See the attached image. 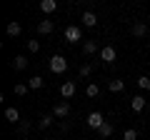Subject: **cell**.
<instances>
[{
	"label": "cell",
	"instance_id": "cell-11",
	"mask_svg": "<svg viewBox=\"0 0 150 140\" xmlns=\"http://www.w3.org/2000/svg\"><path fill=\"white\" fill-rule=\"evenodd\" d=\"M108 88H110V93H123L125 90V83L123 80H110V83H108Z\"/></svg>",
	"mask_w": 150,
	"mask_h": 140
},
{
	"label": "cell",
	"instance_id": "cell-27",
	"mask_svg": "<svg viewBox=\"0 0 150 140\" xmlns=\"http://www.w3.org/2000/svg\"><path fill=\"white\" fill-rule=\"evenodd\" d=\"M148 110H150V105H148Z\"/></svg>",
	"mask_w": 150,
	"mask_h": 140
},
{
	"label": "cell",
	"instance_id": "cell-14",
	"mask_svg": "<svg viewBox=\"0 0 150 140\" xmlns=\"http://www.w3.org/2000/svg\"><path fill=\"white\" fill-rule=\"evenodd\" d=\"M95 50H98L95 40H85V43H83V53H85V55H93Z\"/></svg>",
	"mask_w": 150,
	"mask_h": 140
},
{
	"label": "cell",
	"instance_id": "cell-26",
	"mask_svg": "<svg viewBox=\"0 0 150 140\" xmlns=\"http://www.w3.org/2000/svg\"><path fill=\"white\" fill-rule=\"evenodd\" d=\"M148 90H150V85H148Z\"/></svg>",
	"mask_w": 150,
	"mask_h": 140
},
{
	"label": "cell",
	"instance_id": "cell-7",
	"mask_svg": "<svg viewBox=\"0 0 150 140\" xmlns=\"http://www.w3.org/2000/svg\"><path fill=\"white\" fill-rule=\"evenodd\" d=\"M60 93H63V98H73V95H75V83H73V80L63 83V88H60Z\"/></svg>",
	"mask_w": 150,
	"mask_h": 140
},
{
	"label": "cell",
	"instance_id": "cell-24",
	"mask_svg": "<svg viewBox=\"0 0 150 140\" xmlns=\"http://www.w3.org/2000/svg\"><path fill=\"white\" fill-rule=\"evenodd\" d=\"M90 73H93V65H83V68H80V75L83 78H88Z\"/></svg>",
	"mask_w": 150,
	"mask_h": 140
},
{
	"label": "cell",
	"instance_id": "cell-18",
	"mask_svg": "<svg viewBox=\"0 0 150 140\" xmlns=\"http://www.w3.org/2000/svg\"><path fill=\"white\" fill-rule=\"evenodd\" d=\"M53 120H55V115H53V113H50V115H43L38 125H40V128H50V125H53Z\"/></svg>",
	"mask_w": 150,
	"mask_h": 140
},
{
	"label": "cell",
	"instance_id": "cell-17",
	"mask_svg": "<svg viewBox=\"0 0 150 140\" xmlns=\"http://www.w3.org/2000/svg\"><path fill=\"white\" fill-rule=\"evenodd\" d=\"M145 30H148V28H145L143 23H135V25H133V35H135V38H143Z\"/></svg>",
	"mask_w": 150,
	"mask_h": 140
},
{
	"label": "cell",
	"instance_id": "cell-4",
	"mask_svg": "<svg viewBox=\"0 0 150 140\" xmlns=\"http://www.w3.org/2000/svg\"><path fill=\"white\" fill-rule=\"evenodd\" d=\"M100 60H103V63H115V48H112V45L103 48L100 50Z\"/></svg>",
	"mask_w": 150,
	"mask_h": 140
},
{
	"label": "cell",
	"instance_id": "cell-22",
	"mask_svg": "<svg viewBox=\"0 0 150 140\" xmlns=\"http://www.w3.org/2000/svg\"><path fill=\"white\" fill-rule=\"evenodd\" d=\"M98 133H100L103 138H108V135H112V125H110V123H105V125H103L100 130H98Z\"/></svg>",
	"mask_w": 150,
	"mask_h": 140
},
{
	"label": "cell",
	"instance_id": "cell-5",
	"mask_svg": "<svg viewBox=\"0 0 150 140\" xmlns=\"http://www.w3.org/2000/svg\"><path fill=\"white\" fill-rule=\"evenodd\" d=\"M68 113H70V105H68V103H58V105L53 108V115H55V118H65Z\"/></svg>",
	"mask_w": 150,
	"mask_h": 140
},
{
	"label": "cell",
	"instance_id": "cell-8",
	"mask_svg": "<svg viewBox=\"0 0 150 140\" xmlns=\"http://www.w3.org/2000/svg\"><path fill=\"white\" fill-rule=\"evenodd\" d=\"M130 108H133L135 113H140V110L145 108V98H143V95H135L133 100H130Z\"/></svg>",
	"mask_w": 150,
	"mask_h": 140
},
{
	"label": "cell",
	"instance_id": "cell-2",
	"mask_svg": "<svg viewBox=\"0 0 150 140\" xmlns=\"http://www.w3.org/2000/svg\"><path fill=\"white\" fill-rule=\"evenodd\" d=\"M65 40H68V43H78V40H83V30L78 25H68V28H65Z\"/></svg>",
	"mask_w": 150,
	"mask_h": 140
},
{
	"label": "cell",
	"instance_id": "cell-9",
	"mask_svg": "<svg viewBox=\"0 0 150 140\" xmlns=\"http://www.w3.org/2000/svg\"><path fill=\"white\" fill-rule=\"evenodd\" d=\"M40 10L43 13H55L58 10V3H55V0H43V3H40Z\"/></svg>",
	"mask_w": 150,
	"mask_h": 140
},
{
	"label": "cell",
	"instance_id": "cell-10",
	"mask_svg": "<svg viewBox=\"0 0 150 140\" xmlns=\"http://www.w3.org/2000/svg\"><path fill=\"white\" fill-rule=\"evenodd\" d=\"M53 20H40V25H38V33H43V35H48V33H53Z\"/></svg>",
	"mask_w": 150,
	"mask_h": 140
},
{
	"label": "cell",
	"instance_id": "cell-3",
	"mask_svg": "<svg viewBox=\"0 0 150 140\" xmlns=\"http://www.w3.org/2000/svg\"><path fill=\"white\" fill-rule=\"evenodd\" d=\"M85 123L90 125L93 130H100L103 125H105V118H103V113H98V110H95V113H90V115H88V120H85Z\"/></svg>",
	"mask_w": 150,
	"mask_h": 140
},
{
	"label": "cell",
	"instance_id": "cell-16",
	"mask_svg": "<svg viewBox=\"0 0 150 140\" xmlns=\"http://www.w3.org/2000/svg\"><path fill=\"white\" fill-rule=\"evenodd\" d=\"M5 118H8V123H18V120H20V113H18L15 108H8L5 110Z\"/></svg>",
	"mask_w": 150,
	"mask_h": 140
},
{
	"label": "cell",
	"instance_id": "cell-21",
	"mask_svg": "<svg viewBox=\"0 0 150 140\" xmlns=\"http://www.w3.org/2000/svg\"><path fill=\"white\" fill-rule=\"evenodd\" d=\"M28 90H30V88H28L25 83H15V95H25Z\"/></svg>",
	"mask_w": 150,
	"mask_h": 140
},
{
	"label": "cell",
	"instance_id": "cell-6",
	"mask_svg": "<svg viewBox=\"0 0 150 140\" xmlns=\"http://www.w3.org/2000/svg\"><path fill=\"white\" fill-rule=\"evenodd\" d=\"M80 20H83V25H85V28H95V25H98L95 13H83V18H80Z\"/></svg>",
	"mask_w": 150,
	"mask_h": 140
},
{
	"label": "cell",
	"instance_id": "cell-13",
	"mask_svg": "<svg viewBox=\"0 0 150 140\" xmlns=\"http://www.w3.org/2000/svg\"><path fill=\"white\" fill-rule=\"evenodd\" d=\"M28 88H30V90H38V88H43V78H40V75H33L30 80H28Z\"/></svg>",
	"mask_w": 150,
	"mask_h": 140
},
{
	"label": "cell",
	"instance_id": "cell-15",
	"mask_svg": "<svg viewBox=\"0 0 150 140\" xmlns=\"http://www.w3.org/2000/svg\"><path fill=\"white\" fill-rule=\"evenodd\" d=\"M13 68H15V70L28 68V60H25V55H15V60H13Z\"/></svg>",
	"mask_w": 150,
	"mask_h": 140
},
{
	"label": "cell",
	"instance_id": "cell-25",
	"mask_svg": "<svg viewBox=\"0 0 150 140\" xmlns=\"http://www.w3.org/2000/svg\"><path fill=\"white\" fill-rule=\"evenodd\" d=\"M138 85L140 88H148L150 85V78H138Z\"/></svg>",
	"mask_w": 150,
	"mask_h": 140
},
{
	"label": "cell",
	"instance_id": "cell-19",
	"mask_svg": "<svg viewBox=\"0 0 150 140\" xmlns=\"http://www.w3.org/2000/svg\"><path fill=\"white\" fill-rule=\"evenodd\" d=\"M85 93H88V98H95L98 93H100V88H98V83H90V85L85 88Z\"/></svg>",
	"mask_w": 150,
	"mask_h": 140
},
{
	"label": "cell",
	"instance_id": "cell-12",
	"mask_svg": "<svg viewBox=\"0 0 150 140\" xmlns=\"http://www.w3.org/2000/svg\"><path fill=\"white\" fill-rule=\"evenodd\" d=\"M20 23H8V35H10V38H18V35H20Z\"/></svg>",
	"mask_w": 150,
	"mask_h": 140
},
{
	"label": "cell",
	"instance_id": "cell-20",
	"mask_svg": "<svg viewBox=\"0 0 150 140\" xmlns=\"http://www.w3.org/2000/svg\"><path fill=\"white\" fill-rule=\"evenodd\" d=\"M123 140H138V130H133V128H128L123 133Z\"/></svg>",
	"mask_w": 150,
	"mask_h": 140
},
{
	"label": "cell",
	"instance_id": "cell-23",
	"mask_svg": "<svg viewBox=\"0 0 150 140\" xmlns=\"http://www.w3.org/2000/svg\"><path fill=\"white\" fill-rule=\"evenodd\" d=\"M28 50H30V53H38V50H40V43H38V40H30V43H28Z\"/></svg>",
	"mask_w": 150,
	"mask_h": 140
},
{
	"label": "cell",
	"instance_id": "cell-1",
	"mask_svg": "<svg viewBox=\"0 0 150 140\" xmlns=\"http://www.w3.org/2000/svg\"><path fill=\"white\" fill-rule=\"evenodd\" d=\"M48 68L53 70L55 75H60V73H65V70H68V60H65L63 55H53V58H50V63H48Z\"/></svg>",
	"mask_w": 150,
	"mask_h": 140
}]
</instances>
